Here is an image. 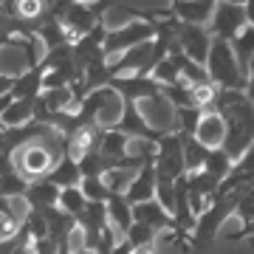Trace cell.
<instances>
[{
    "instance_id": "ab89813d",
    "label": "cell",
    "mask_w": 254,
    "mask_h": 254,
    "mask_svg": "<svg viewBox=\"0 0 254 254\" xmlns=\"http://www.w3.org/2000/svg\"><path fill=\"white\" fill-rule=\"evenodd\" d=\"M11 254H37V252H34V243H28V246H14Z\"/></svg>"
},
{
    "instance_id": "4fadbf2b",
    "label": "cell",
    "mask_w": 254,
    "mask_h": 254,
    "mask_svg": "<svg viewBox=\"0 0 254 254\" xmlns=\"http://www.w3.org/2000/svg\"><path fill=\"white\" fill-rule=\"evenodd\" d=\"M212 11H215V3H209V0H175L167 6V14L175 20H181V23H190V26H209V20H212Z\"/></svg>"
},
{
    "instance_id": "f35d334b",
    "label": "cell",
    "mask_w": 254,
    "mask_h": 254,
    "mask_svg": "<svg viewBox=\"0 0 254 254\" xmlns=\"http://www.w3.org/2000/svg\"><path fill=\"white\" fill-rule=\"evenodd\" d=\"M130 254H158V252H155V246H136V249H130Z\"/></svg>"
},
{
    "instance_id": "d590c367",
    "label": "cell",
    "mask_w": 254,
    "mask_h": 254,
    "mask_svg": "<svg viewBox=\"0 0 254 254\" xmlns=\"http://www.w3.org/2000/svg\"><path fill=\"white\" fill-rule=\"evenodd\" d=\"M34 252L37 254H57V243H54V240H48V237H46V240H37Z\"/></svg>"
},
{
    "instance_id": "7402d4cb",
    "label": "cell",
    "mask_w": 254,
    "mask_h": 254,
    "mask_svg": "<svg viewBox=\"0 0 254 254\" xmlns=\"http://www.w3.org/2000/svg\"><path fill=\"white\" fill-rule=\"evenodd\" d=\"M229 46H232V54H235V60H237V68H240V73H243V79H246L249 65H252V60H254V28L246 26Z\"/></svg>"
},
{
    "instance_id": "d4e9b609",
    "label": "cell",
    "mask_w": 254,
    "mask_h": 254,
    "mask_svg": "<svg viewBox=\"0 0 254 254\" xmlns=\"http://www.w3.org/2000/svg\"><path fill=\"white\" fill-rule=\"evenodd\" d=\"M232 164H235V161H232V158H229L223 150H209V153H206V161H203V170H200V173H206L209 178H215V181L220 184V181L229 175Z\"/></svg>"
},
{
    "instance_id": "44dd1931",
    "label": "cell",
    "mask_w": 254,
    "mask_h": 254,
    "mask_svg": "<svg viewBox=\"0 0 254 254\" xmlns=\"http://www.w3.org/2000/svg\"><path fill=\"white\" fill-rule=\"evenodd\" d=\"M105 206H108V220L113 223L116 235L127 237V232L133 226V209H130V203L125 200V195H110Z\"/></svg>"
},
{
    "instance_id": "ac0fdd59",
    "label": "cell",
    "mask_w": 254,
    "mask_h": 254,
    "mask_svg": "<svg viewBox=\"0 0 254 254\" xmlns=\"http://www.w3.org/2000/svg\"><path fill=\"white\" fill-rule=\"evenodd\" d=\"M235 215L240 218V232L229 235V243H237V240H254V187H246L240 200H237Z\"/></svg>"
},
{
    "instance_id": "52a82bcc",
    "label": "cell",
    "mask_w": 254,
    "mask_h": 254,
    "mask_svg": "<svg viewBox=\"0 0 254 254\" xmlns=\"http://www.w3.org/2000/svg\"><path fill=\"white\" fill-rule=\"evenodd\" d=\"M153 23H147V20H130V23H125V26L119 28H108V34H105V46H102V51H105V60L108 57H116V54H125V51H130V48L141 46V43H150L153 40Z\"/></svg>"
},
{
    "instance_id": "8fae6325",
    "label": "cell",
    "mask_w": 254,
    "mask_h": 254,
    "mask_svg": "<svg viewBox=\"0 0 254 254\" xmlns=\"http://www.w3.org/2000/svg\"><path fill=\"white\" fill-rule=\"evenodd\" d=\"M246 187H254V144L232 164V170H229V175L220 181L215 195H226V192L246 190Z\"/></svg>"
},
{
    "instance_id": "836d02e7",
    "label": "cell",
    "mask_w": 254,
    "mask_h": 254,
    "mask_svg": "<svg viewBox=\"0 0 254 254\" xmlns=\"http://www.w3.org/2000/svg\"><path fill=\"white\" fill-rule=\"evenodd\" d=\"M116 237H119L116 229H113V226H105V232L99 235V243H96L93 254H113V252H116V246H119Z\"/></svg>"
},
{
    "instance_id": "ba28073f",
    "label": "cell",
    "mask_w": 254,
    "mask_h": 254,
    "mask_svg": "<svg viewBox=\"0 0 254 254\" xmlns=\"http://www.w3.org/2000/svg\"><path fill=\"white\" fill-rule=\"evenodd\" d=\"M246 26H249V23H246L243 3H229V0H223V3H215V11H212V20H209L206 31H209L212 40L232 43Z\"/></svg>"
},
{
    "instance_id": "d6986e66",
    "label": "cell",
    "mask_w": 254,
    "mask_h": 254,
    "mask_svg": "<svg viewBox=\"0 0 254 254\" xmlns=\"http://www.w3.org/2000/svg\"><path fill=\"white\" fill-rule=\"evenodd\" d=\"M133 220L150 226L153 232H164V229H167V232H173V215H170V212H164L155 200H147V203L133 206Z\"/></svg>"
},
{
    "instance_id": "9c48e42d",
    "label": "cell",
    "mask_w": 254,
    "mask_h": 254,
    "mask_svg": "<svg viewBox=\"0 0 254 254\" xmlns=\"http://www.w3.org/2000/svg\"><path fill=\"white\" fill-rule=\"evenodd\" d=\"M175 43H178L184 57H190L192 63H198V65H206L209 46H212V37H209L206 26H190V23L178 20V26H175Z\"/></svg>"
},
{
    "instance_id": "9a60e30c",
    "label": "cell",
    "mask_w": 254,
    "mask_h": 254,
    "mask_svg": "<svg viewBox=\"0 0 254 254\" xmlns=\"http://www.w3.org/2000/svg\"><path fill=\"white\" fill-rule=\"evenodd\" d=\"M150 54H153V40H150V43H141V46H136V48H130L125 54H119L116 63L108 65L110 79H113V76H136V73L147 65Z\"/></svg>"
},
{
    "instance_id": "277c9868",
    "label": "cell",
    "mask_w": 254,
    "mask_h": 254,
    "mask_svg": "<svg viewBox=\"0 0 254 254\" xmlns=\"http://www.w3.org/2000/svg\"><path fill=\"white\" fill-rule=\"evenodd\" d=\"M51 9L63 26L68 46H73L105 20V11L110 9V3H51Z\"/></svg>"
},
{
    "instance_id": "484cf974",
    "label": "cell",
    "mask_w": 254,
    "mask_h": 254,
    "mask_svg": "<svg viewBox=\"0 0 254 254\" xmlns=\"http://www.w3.org/2000/svg\"><path fill=\"white\" fill-rule=\"evenodd\" d=\"M141 170V167H138ZM138 170H125V167H116V170H110V173L102 175V181H105V187H108L113 195H125L127 187L133 184V178H136Z\"/></svg>"
},
{
    "instance_id": "4316f807",
    "label": "cell",
    "mask_w": 254,
    "mask_h": 254,
    "mask_svg": "<svg viewBox=\"0 0 254 254\" xmlns=\"http://www.w3.org/2000/svg\"><path fill=\"white\" fill-rule=\"evenodd\" d=\"M85 206H88V200H85V195H82L79 187H73V190H63V192H60V209H63L65 215H71L73 220L79 218L82 212H85Z\"/></svg>"
},
{
    "instance_id": "f1b7e54d",
    "label": "cell",
    "mask_w": 254,
    "mask_h": 254,
    "mask_svg": "<svg viewBox=\"0 0 254 254\" xmlns=\"http://www.w3.org/2000/svg\"><path fill=\"white\" fill-rule=\"evenodd\" d=\"M26 187H28V184L23 181L17 173L3 175V178H0V198H6V200L23 198V195H26Z\"/></svg>"
},
{
    "instance_id": "f546056e",
    "label": "cell",
    "mask_w": 254,
    "mask_h": 254,
    "mask_svg": "<svg viewBox=\"0 0 254 254\" xmlns=\"http://www.w3.org/2000/svg\"><path fill=\"white\" fill-rule=\"evenodd\" d=\"M175 113V122H178V136H195V127L200 122V110L195 108H184V110H173Z\"/></svg>"
},
{
    "instance_id": "60d3db41",
    "label": "cell",
    "mask_w": 254,
    "mask_h": 254,
    "mask_svg": "<svg viewBox=\"0 0 254 254\" xmlns=\"http://www.w3.org/2000/svg\"><path fill=\"white\" fill-rule=\"evenodd\" d=\"M14 252V237H11V240H3V243H0V254H11Z\"/></svg>"
},
{
    "instance_id": "83f0119b",
    "label": "cell",
    "mask_w": 254,
    "mask_h": 254,
    "mask_svg": "<svg viewBox=\"0 0 254 254\" xmlns=\"http://www.w3.org/2000/svg\"><path fill=\"white\" fill-rule=\"evenodd\" d=\"M79 190H82V195H85L88 203H108V198L113 195V192L105 187L102 178H82Z\"/></svg>"
},
{
    "instance_id": "603a6c76",
    "label": "cell",
    "mask_w": 254,
    "mask_h": 254,
    "mask_svg": "<svg viewBox=\"0 0 254 254\" xmlns=\"http://www.w3.org/2000/svg\"><path fill=\"white\" fill-rule=\"evenodd\" d=\"M34 122V99H14L0 116L3 127H26Z\"/></svg>"
},
{
    "instance_id": "3957f363",
    "label": "cell",
    "mask_w": 254,
    "mask_h": 254,
    "mask_svg": "<svg viewBox=\"0 0 254 254\" xmlns=\"http://www.w3.org/2000/svg\"><path fill=\"white\" fill-rule=\"evenodd\" d=\"M240 195H243V190H235V192H226V195H215V198H212V203L206 206V212L195 220V229H192L190 240H187V243H190L187 246V252L209 254V249H212L215 240H218L220 226L235 215Z\"/></svg>"
},
{
    "instance_id": "2e32d148",
    "label": "cell",
    "mask_w": 254,
    "mask_h": 254,
    "mask_svg": "<svg viewBox=\"0 0 254 254\" xmlns=\"http://www.w3.org/2000/svg\"><path fill=\"white\" fill-rule=\"evenodd\" d=\"M223 138H226V127H223V119L209 110V113H200V122L195 127V141L206 150H223Z\"/></svg>"
},
{
    "instance_id": "5bb4252c",
    "label": "cell",
    "mask_w": 254,
    "mask_h": 254,
    "mask_svg": "<svg viewBox=\"0 0 254 254\" xmlns=\"http://www.w3.org/2000/svg\"><path fill=\"white\" fill-rule=\"evenodd\" d=\"M102 133H105L102 127H82L71 136H65V155H71L73 161H82L85 155L99 153Z\"/></svg>"
},
{
    "instance_id": "ffe728a7",
    "label": "cell",
    "mask_w": 254,
    "mask_h": 254,
    "mask_svg": "<svg viewBox=\"0 0 254 254\" xmlns=\"http://www.w3.org/2000/svg\"><path fill=\"white\" fill-rule=\"evenodd\" d=\"M46 178L54 184L57 190H73V187H79V184H82L79 164L73 161L71 155H63V158L57 161V167L46 175Z\"/></svg>"
},
{
    "instance_id": "7c38bea8",
    "label": "cell",
    "mask_w": 254,
    "mask_h": 254,
    "mask_svg": "<svg viewBox=\"0 0 254 254\" xmlns=\"http://www.w3.org/2000/svg\"><path fill=\"white\" fill-rule=\"evenodd\" d=\"M153 155L141 164V170L136 173L133 184H130L127 192H125V200L130 203V209L138 206V203H147V200H155V164H153Z\"/></svg>"
},
{
    "instance_id": "5b68a950",
    "label": "cell",
    "mask_w": 254,
    "mask_h": 254,
    "mask_svg": "<svg viewBox=\"0 0 254 254\" xmlns=\"http://www.w3.org/2000/svg\"><path fill=\"white\" fill-rule=\"evenodd\" d=\"M203 68H206L209 82L218 91H246V79H243V73H240V68H237L232 46L223 43V40H212Z\"/></svg>"
},
{
    "instance_id": "e0dca14e",
    "label": "cell",
    "mask_w": 254,
    "mask_h": 254,
    "mask_svg": "<svg viewBox=\"0 0 254 254\" xmlns=\"http://www.w3.org/2000/svg\"><path fill=\"white\" fill-rule=\"evenodd\" d=\"M60 192L63 190H57L48 178H40V181H31L26 187L23 200H26L28 209H51V206H60Z\"/></svg>"
},
{
    "instance_id": "4dcf8cb0",
    "label": "cell",
    "mask_w": 254,
    "mask_h": 254,
    "mask_svg": "<svg viewBox=\"0 0 254 254\" xmlns=\"http://www.w3.org/2000/svg\"><path fill=\"white\" fill-rule=\"evenodd\" d=\"M155 237H158V232H153L150 226H144V223H136L133 220V226H130V232H127V243L133 246H155Z\"/></svg>"
},
{
    "instance_id": "8992f818",
    "label": "cell",
    "mask_w": 254,
    "mask_h": 254,
    "mask_svg": "<svg viewBox=\"0 0 254 254\" xmlns=\"http://www.w3.org/2000/svg\"><path fill=\"white\" fill-rule=\"evenodd\" d=\"M155 178L158 181H178L187 175V167H184V141L178 133H164L158 141H155Z\"/></svg>"
},
{
    "instance_id": "d6a6232c",
    "label": "cell",
    "mask_w": 254,
    "mask_h": 254,
    "mask_svg": "<svg viewBox=\"0 0 254 254\" xmlns=\"http://www.w3.org/2000/svg\"><path fill=\"white\" fill-rule=\"evenodd\" d=\"M23 220L14 215V212H0V243L3 240H11V237L17 235V229Z\"/></svg>"
},
{
    "instance_id": "74e56055",
    "label": "cell",
    "mask_w": 254,
    "mask_h": 254,
    "mask_svg": "<svg viewBox=\"0 0 254 254\" xmlns=\"http://www.w3.org/2000/svg\"><path fill=\"white\" fill-rule=\"evenodd\" d=\"M243 9H246V23H249V26L254 28V0H246Z\"/></svg>"
},
{
    "instance_id": "6da1fadb",
    "label": "cell",
    "mask_w": 254,
    "mask_h": 254,
    "mask_svg": "<svg viewBox=\"0 0 254 254\" xmlns=\"http://www.w3.org/2000/svg\"><path fill=\"white\" fill-rule=\"evenodd\" d=\"M212 110L223 119V127H226L223 153L232 161H237L254 144V105L246 99L243 91H218Z\"/></svg>"
},
{
    "instance_id": "30bf717a",
    "label": "cell",
    "mask_w": 254,
    "mask_h": 254,
    "mask_svg": "<svg viewBox=\"0 0 254 254\" xmlns=\"http://www.w3.org/2000/svg\"><path fill=\"white\" fill-rule=\"evenodd\" d=\"M110 91H116L125 102H144L155 99L161 93V85L155 79H141V76H113L108 82Z\"/></svg>"
},
{
    "instance_id": "b9f144b4",
    "label": "cell",
    "mask_w": 254,
    "mask_h": 254,
    "mask_svg": "<svg viewBox=\"0 0 254 254\" xmlns=\"http://www.w3.org/2000/svg\"><path fill=\"white\" fill-rule=\"evenodd\" d=\"M249 246H252V249H254V240H249Z\"/></svg>"
},
{
    "instance_id": "8d00e7d4",
    "label": "cell",
    "mask_w": 254,
    "mask_h": 254,
    "mask_svg": "<svg viewBox=\"0 0 254 254\" xmlns=\"http://www.w3.org/2000/svg\"><path fill=\"white\" fill-rule=\"evenodd\" d=\"M14 73H0V96H6V93L11 91V85H14Z\"/></svg>"
},
{
    "instance_id": "1f68e13d",
    "label": "cell",
    "mask_w": 254,
    "mask_h": 254,
    "mask_svg": "<svg viewBox=\"0 0 254 254\" xmlns=\"http://www.w3.org/2000/svg\"><path fill=\"white\" fill-rule=\"evenodd\" d=\"M46 9L48 3H40V0H20V3H14V14L20 20H37Z\"/></svg>"
},
{
    "instance_id": "7a4b0ae2",
    "label": "cell",
    "mask_w": 254,
    "mask_h": 254,
    "mask_svg": "<svg viewBox=\"0 0 254 254\" xmlns=\"http://www.w3.org/2000/svg\"><path fill=\"white\" fill-rule=\"evenodd\" d=\"M63 155H65V136L57 133L54 127H51L46 136H40V138H34V141L23 144L20 150H14L11 167H14V173H17L23 181L31 184V181L46 178Z\"/></svg>"
},
{
    "instance_id": "cb8c5ba5",
    "label": "cell",
    "mask_w": 254,
    "mask_h": 254,
    "mask_svg": "<svg viewBox=\"0 0 254 254\" xmlns=\"http://www.w3.org/2000/svg\"><path fill=\"white\" fill-rule=\"evenodd\" d=\"M184 141V167H187V175L200 173L203 170V161H206V147H200L195 141V136H181Z\"/></svg>"
},
{
    "instance_id": "e575fe53",
    "label": "cell",
    "mask_w": 254,
    "mask_h": 254,
    "mask_svg": "<svg viewBox=\"0 0 254 254\" xmlns=\"http://www.w3.org/2000/svg\"><path fill=\"white\" fill-rule=\"evenodd\" d=\"M246 99L254 105V60H252V65H249V73H246Z\"/></svg>"
}]
</instances>
